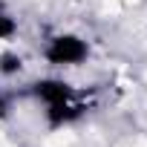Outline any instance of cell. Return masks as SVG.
Listing matches in <instances>:
<instances>
[{
	"label": "cell",
	"mask_w": 147,
	"mask_h": 147,
	"mask_svg": "<svg viewBox=\"0 0 147 147\" xmlns=\"http://www.w3.org/2000/svg\"><path fill=\"white\" fill-rule=\"evenodd\" d=\"M18 69H20V58H15V55H3L0 58V72L9 75V72H18Z\"/></svg>",
	"instance_id": "obj_3"
},
{
	"label": "cell",
	"mask_w": 147,
	"mask_h": 147,
	"mask_svg": "<svg viewBox=\"0 0 147 147\" xmlns=\"http://www.w3.org/2000/svg\"><path fill=\"white\" fill-rule=\"evenodd\" d=\"M46 58H49L52 63H78V61L87 58V46H84V40L72 38V35L55 38L52 46L46 49Z\"/></svg>",
	"instance_id": "obj_1"
},
{
	"label": "cell",
	"mask_w": 147,
	"mask_h": 147,
	"mask_svg": "<svg viewBox=\"0 0 147 147\" xmlns=\"http://www.w3.org/2000/svg\"><path fill=\"white\" fill-rule=\"evenodd\" d=\"M38 95L52 107V104L69 101V98H72V90H69L63 81H43V84H38Z\"/></svg>",
	"instance_id": "obj_2"
},
{
	"label": "cell",
	"mask_w": 147,
	"mask_h": 147,
	"mask_svg": "<svg viewBox=\"0 0 147 147\" xmlns=\"http://www.w3.org/2000/svg\"><path fill=\"white\" fill-rule=\"evenodd\" d=\"M12 32H15V20L6 18V15H0V38H9Z\"/></svg>",
	"instance_id": "obj_4"
}]
</instances>
